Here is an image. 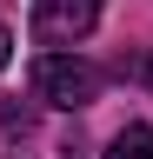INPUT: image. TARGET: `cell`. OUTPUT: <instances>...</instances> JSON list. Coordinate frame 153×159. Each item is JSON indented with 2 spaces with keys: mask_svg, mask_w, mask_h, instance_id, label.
<instances>
[{
  "mask_svg": "<svg viewBox=\"0 0 153 159\" xmlns=\"http://www.w3.org/2000/svg\"><path fill=\"white\" fill-rule=\"evenodd\" d=\"M100 86H107V73L93 66V60L67 53V47H47L40 60H33V93H40L47 106L80 113V106H93V99H100Z\"/></svg>",
  "mask_w": 153,
  "mask_h": 159,
  "instance_id": "6da1fadb",
  "label": "cell"
},
{
  "mask_svg": "<svg viewBox=\"0 0 153 159\" xmlns=\"http://www.w3.org/2000/svg\"><path fill=\"white\" fill-rule=\"evenodd\" d=\"M100 20V0H33V40L40 47H80Z\"/></svg>",
  "mask_w": 153,
  "mask_h": 159,
  "instance_id": "7a4b0ae2",
  "label": "cell"
},
{
  "mask_svg": "<svg viewBox=\"0 0 153 159\" xmlns=\"http://www.w3.org/2000/svg\"><path fill=\"white\" fill-rule=\"evenodd\" d=\"M100 159H153V126H146V119L120 126V133L107 139V152H100Z\"/></svg>",
  "mask_w": 153,
  "mask_h": 159,
  "instance_id": "3957f363",
  "label": "cell"
},
{
  "mask_svg": "<svg viewBox=\"0 0 153 159\" xmlns=\"http://www.w3.org/2000/svg\"><path fill=\"white\" fill-rule=\"evenodd\" d=\"M27 119H33L27 106H0V126H7V133H27Z\"/></svg>",
  "mask_w": 153,
  "mask_h": 159,
  "instance_id": "277c9868",
  "label": "cell"
},
{
  "mask_svg": "<svg viewBox=\"0 0 153 159\" xmlns=\"http://www.w3.org/2000/svg\"><path fill=\"white\" fill-rule=\"evenodd\" d=\"M7 60H13V33L0 27V73H7Z\"/></svg>",
  "mask_w": 153,
  "mask_h": 159,
  "instance_id": "5b68a950",
  "label": "cell"
},
{
  "mask_svg": "<svg viewBox=\"0 0 153 159\" xmlns=\"http://www.w3.org/2000/svg\"><path fill=\"white\" fill-rule=\"evenodd\" d=\"M120 73H146V86H153V60H133V66L120 60Z\"/></svg>",
  "mask_w": 153,
  "mask_h": 159,
  "instance_id": "8992f818",
  "label": "cell"
},
{
  "mask_svg": "<svg viewBox=\"0 0 153 159\" xmlns=\"http://www.w3.org/2000/svg\"><path fill=\"white\" fill-rule=\"evenodd\" d=\"M60 159H87V146H80V139H67V146H60Z\"/></svg>",
  "mask_w": 153,
  "mask_h": 159,
  "instance_id": "52a82bcc",
  "label": "cell"
}]
</instances>
